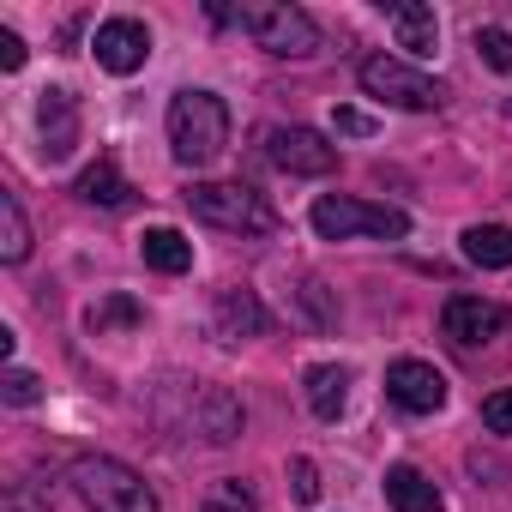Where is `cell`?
<instances>
[{
  "instance_id": "603a6c76",
  "label": "cell",
  "mask_w": 512,
  "mask_h": 512,
  "mask_svg": "<svg viewBox=\"0 0 512 512\" xmlns=\"http://www.w3.org/2000/svg\"><path fill=\"white\" fill-rule=\"evenodd\" d=\"M139 320H145V314H139V302H127V296H115V302H103V308H91V320H85V326H91V332L103 338L109 326H139Z\"/></svg>"
},
{
  "instance_id": "277c9868",
  "label": "cell",
  "mask_w": 512,
  "mask_h": 512,
  "mask_svg": "<svg viewBox=\"0 0 512 512\" xmlns=\"http://www.w3.org/2000/svg\"><path fill=\"white\" fill-rule=\"evenodd\" d=\"M235 25L260 43L266 55H284V61H308L320 49V25L302 7H290V0H253V7L235 13Z\"/></svg>"
},
{
  "instance_id": "f1b7e54d",
  "label": "cell",
  "mask_w": 512,
  "mask_h": 512,
  "mask_svg": "<svg viewBox=\"0 0 512 512\" xmlns=\"http://www.w3.org/2000/svg\"><path fill=\"white\" fill-rule=\"evenodd\" d=\"M338 127H344V133H374V121H368L362 109H338Z\"/></svg>"
},
{
  "instance_id": "30bf717a",
  "label": "cell",
  "mask_w": 512,
  "mask_h": 512,
  "mask_svg": "<svg viewBox=\"0 0 512 512\" xmlns=\"http://www.w3.org/2000/svg\"><path fill=\"white\" fill-rule=\"evenodd\" d=\"M37 133H43V157H49V163L73 157V145H79V103H73V91L49 85V91L37 97Z\"/></svg>"
},
{
  "instance_id": "52a82bcc",
  "label": "cell",
  "mask_w": 512,
  "mask_h": 512,
  "mask_svg": "<svg viewBox=\"0 0 512 512\" xmlns=\"http://www.w3.org/2000/svg\"><path fill=\"white\" fill-rule=\"evenodd\" d=\"M440 332L452 350H488L512 332V314L500 302H482V296H452L446 314H440Z\"/></svg>"
},
{
  "instance_id": "5b68a950",
  "label": "cell",
  "mask_w": 512,
  "mask_h": 512,
  "mask_svg": "<svg viewBox=\"0 0 512 512\" xmlns=\"http://www.w3.org/2000/svg\"><path fill=\"white\" fill-rule=\"evenodd\" d=\"M314 229H320L326 241H356V235H386V241H398V235H410V217L392 211V205H368V199H356V193H326V199H314Z\"/></svg>"
},
{
  "instance_id": "9c48e42d",
  "label": "cell",
  "mask_w": 512,
  "mask_h": 512,
  "mask_svg": "<svg viewBox=\"0 0 512 512\" xmlns=\"http://www.w3.org/2000/svg\"><path fill=\"white\" fill-rule=\"evenodd\" d=\"M272 163L284 175H332L338 145H326V133H314V127H272Z\"/></svg>"
},
{
  "instance_id": "8fae6325",
  "label": "cell",
  "mask_w": 512,
  "mask_h": 512,
  "mask_svg": "<svg viewBox=\"0 0 512 512\" xmlns=\"http://www.w3.org/2000/svg\"><path fill=\"white\" fill-rule=\"evenodd\" d=\"M97 67H109V73H139L145 67V55H151V31L139 25V19H109V25H97Z\"/></svg>"
},
{
  "instance_id": "5bb4252c",
  "label": "cell",
  "mask_w": 512,
  "mask_h": 512,
  "mask_svg": "<svg viewBox=\"0 0 512 512\" xmlns=\"http://www.w3.org/2000/svg\"><path fill=\"white\" fill-rule=\"evenodd\" d=\"M386 25H392L398 49H410V55H434V43H440V19H434V7H422V0H398L386 13Z\"/></svg>"
},
{
  "instance_id": "7c38bea8",
  "label": "cell",
  "mask_w": 512,
  "mask_h": 512,
  "mask_svg": "<svg viewBox=\"0 0 512 512\" xmlns=\"http://www.w3.org/2000/svg\"><path fill=\"white\" fill-rule=\"evenodd\" d=\"M266 326H272V314L260 308V296H253V290H217V302H211V332H217L223 344L260 338Z\"/></svg>"
},
{
  "instance_id": "8992f818",
  "label": "cell",
  "mask_w": 512,
  "mask_h": 512,
  "mask_svg": "<svg viewBox=\"0 0 512 512\" xmlns=\"http://www.w3.org/2000/svg\"><path fill=\"white\" fill-rule=\"evenodd\" d=\"M362 91L380 97V103H398V109H440L446 103V85L428 79V73H416L398 55H368L362 61Z\"/></svg>"
},
{
  "instance_id": "3957f363",
  "label": "cell",
  "mask_w": 512,
  "mask_h": 512,
  "mask_svg": "<svg viewBox=\"0 0 512 512\" xmlns=\"http://www.w3.org/2000/svg\"><path fill=\"white\" fill-rule=\"evenodd\" d=\"M73 494L91 512H157L151 482L133 464H121V458H79L73 464Z\"/></svg>"
},
{
  "instance_id": "6da1fadb",
  "label": "cell",
  "mask_w": 512,
  "mask_h": 512,
  "mask_svg": "<svg viewBox=\"0 0 512 512\" xmlns=\"http://www.w3.org/2000/svg\"><path fill=\"white\" fill-rule=\"evenodd\" d=\"M223 145H229V109H223V97H211V91H175V103H169V151H175V163L181 169H205V163L223 157Z\"/></svg>"
},
{
  "instance_id": "4fadbf2b",
  "label": "cell",
  "mask_w": 512,
  "mask_h": 512,
  "mask_svg": "<svg viewBox=\"0 0 512 512\" xmlns=\"http://www.w3.org/2000/svg\"><path fill=\"white\" fill-rule=\"evenodd\" d=\"M193 428H199L211 446H229V440L241 434V410H235V398H229L223 386H199V392H193Z\"/></svg>"
},
{
  "instance_id": "44dd1931",
  "label": "cell",
  "mask_w": 512,
  "mask_h": 512,
  "mask_svg": "<svg viewBox=\"0 0 512 512\" xmlns=\"http://www.w3.org/2000/svg\"><path fill=\"white\" fill-rule=\"evenodd\" d=\"M199 512H260V494H253L241 476H223V482H211V488H205Z\"/></svg>"
},
{
  "instance_id": "f546056e",
  "label": "cell",
  "mask_w": 512,
  "mask_h": 512,
  "mask_svg": "<svg viewBox=\"0 0 512 512\" xmlns=\"http://www.w3.org/2000/svg\"><path fill=\"white\" fill-rule=\"evenodd\" d=\"M7 512H37V506H31L25 494H7Z\"/></svg>"
},
{
  "instance_id": "e0dca14e",
  "label": "cell",
  "mask_w": 512,
  "mask_h": 512,
  "mask_svg": "<svg viewBox=\"0 0 512 512\" xmlns=\"http://www.w3.org/2000/svg\"><path fill=\"white\" fill-rule=\"evenodd\" d=\"M302 386H308V410H314L320 422H338V416H344V404H350V374H344L338 362L308 368Z\"/></svg>"
},
{
  "instance_id": "ac0fdd59",
  "label": "cell",
  "mask_w": 512,
  "mask_h": 512,
  "mask_svg": "<svg viewBox=\"0 0 512 512\" xmlns=\"http://www.w3.org/2000/svg\"><path fill=\"white\" fill-rule=\"evenodd\" d=\"M464 260L488 266V272H506L512 266V223H470L464 229Z\"/></svg>"
},
{
  "instance_id": "ffe728a7",
  "label": "cell",
  "mask_w": 512,
  "mask_h": 512,
  "mask_svg": "<svg viewBox=\"0 0 512 512\" xmlns=\"http://www.w3.org/2000/svg\"><path fill=\"white\" fill-rule=\"evenodd\" d=\"M25 253H31V223H25V205H19V193H0V260L19 266Z\"/></svg>"
},
{
  "instance_id": "cb8c5ba5",
  "label": "cell",
  "mask_w": 512,
  "mask_h": 512,
  "mask_svg": "<svg viewBox=\"0 0 512 512\" xmlns=\"http://www.w3.org/2000/svg\"><path fill=\"white\" fill-rule=\"evenodd\" d=\"M43 398V380L31 368H7V404H37Z\"/></svg>"
},
{
  "instance_id": "83f0119b",
  "label": "cell",
  "mask_w": 512,
  "mask_h": 512,
  "mask_svg": "<svg viewBox=\"0 0 512 512\" xmlns=\"http://www.w3.org/2000/svg\"><path fill=\"white\" fill-rule=\"evenodd\" d=\"M0 67H7V73L25 67V43H19V31H0Z\"/></svg>"
},
{
  "instance_id": "2e32d148",
  "label": "cell",
  "mask_w": 512,
  "mask_h": 512,
  "mask_svg": "<svg viewBox=\"0 0 512 512\" xmlns=\"http://www.w3.org/2000/svg\"><path fill=\"white\" fill-rule=\"evenodd\" d=\"M139 253H145V266L163 272V278H181V272L193 266V241H187L181 229H169V223L145 229V235H139Z\"/></svg>"
},
{
  "instance_id": "d4e9b609",
  "label": "cell",
  "mask_w": 512,
  "mask_h": 512,
  "mask_svg": "<svg viewBox=\"0 0 512 512\" xmlns=\"http://www.w3.org/2000/svg\"><path fill=\"white\" fill-rule=\"evenodd\" d=\"M482 422H488L494 434H512V386H506V392H494V398L482 404Z\"/></svg>"
},
{
  "instance_id": "4316f807",
  "label": "cell",
  "mask_w": 512,
  "mask_h": 512,
  "mask_svg": "<svg viewBox=\"0 0 512 512\" xmlns=\"http://www.w3.org/2000/svg\"><path fill=\"white\" fill-rule=\"evenodd\" d=\"M290 482H296V500H320V470H314V458H296V464H290Z\"/></svg>"
},
{
  "instance_id": "7402d4cb",
  "label": "cell",
  "mask_w": 512,
  "mask_h": 512,
  "mask_svg": "<svg viewBox=\"0 0 512 512\" xmlns=\"http://www.w3.org/2000/svg\"><path fill=\"white\" fill-rule=\"evenodd\" d=\"M476 55H482L494 73H512V31H500V25H482V31H476Z\"/></svg>"
},
{
  "instance_id": "d6986e66",
  "label": "cell",
  "mask_w": 512,
  "mask_h": 512,
  "mask_svg": "<svg viewBox=\"0 0 512 512\" xmlns=\"http://www.w3.org/2000/svg\"><path fill=\"white\" fill-rule=\"evenodd\" d=\"M73 193H79L85 205H103V211H121V205L133 199V187H127V175H121V169H115L109 157H97V163H91V169L79 175V187H73Z\"/></svg>"
},
{
  "instance_id": "7a4b0ae2",
  "label": "cell",
  "mask_w": 512,
  "mask_h": 512,
  "mask_svg": "<svg viewBox=\"0 0 512 512\" xmlns=\"http://www.w3.org/2000/svg\"><path fill=\"white\" fill-rule=\"evenodd\" d=\"M181 199L211 229H235V235H272L278 229V211L253 193V187H235V181H193Z\"/></svg>"
},
{
  "instance_id": "484cf974",
  "label": "cell",
  "mask_w": 512,
  "mask_h": 512,
  "mask_svg": "<svg viewBox=\"0 0 512 512\" xmlns=\"http://www.w3.org/2000/svg\"><path fill=\"white\" fill-rule=\"evenodd\" d=\"M302 302H308V314H314V326H332V320H338V308L326 302V284H314V278H308V284H302Z\"/></svg>"
},
{
  "instance_id": "9a60e30c",
  "label": "cell",
  "mask_w": 512,
  "mask_h": 512,
  "mask_svg": "<svg viewBox=\"0 0 512 512\" xmlns=\"http://www.w3.org/2000/svg\"><path fill=\"white\" fill-rule=\"evenodd\" d=\"M386 506H392V512H440L446 500H440V488H434L416 464H392V470H386Z\"/></svg>"
},
{
  "instance_id": "ba28073f",
  "label": "cell",
  "mask_w": 512,
  "mask_h": 512,
  "mask_svg": "<svg viewBox=\"0 0 512 512\" xmlns=\"http://www.w3.org/2000/svg\"><path fill=\"white\" fill-rule=\"evenodd\" d=\"M386 398H392L398 410L434 416V410L446 404V374H440L434 362H416V356H404V362H392V368H386Z\"/></svg>"
}]
</instances>
